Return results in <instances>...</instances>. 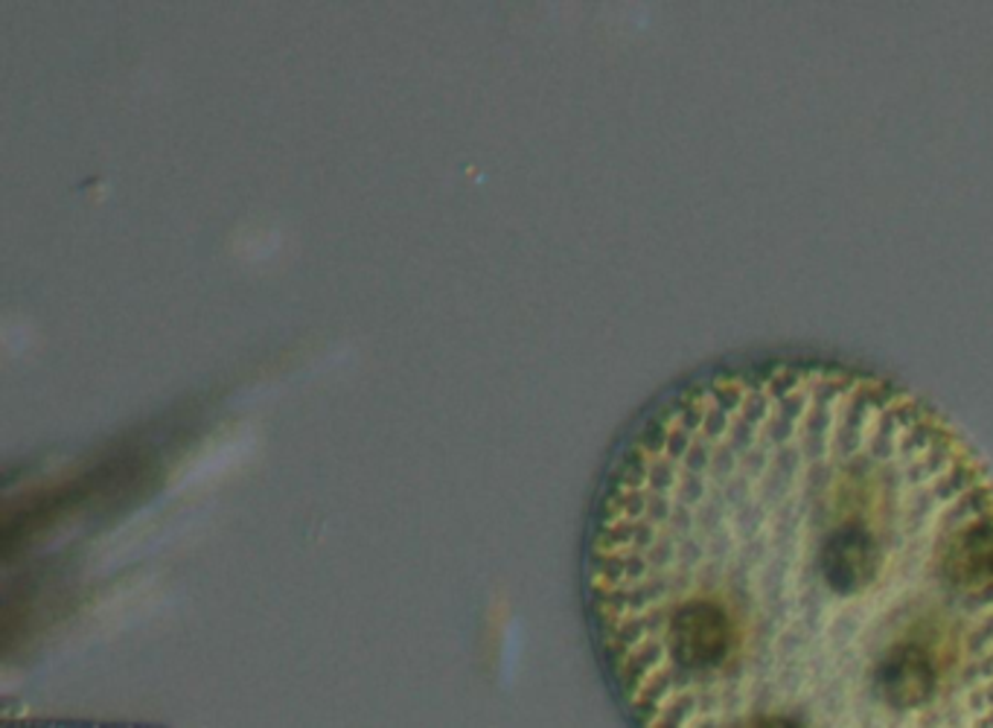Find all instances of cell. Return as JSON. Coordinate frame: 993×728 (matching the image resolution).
Masks as SVG:
<instances>
[{
  "label": "cell",
  "instance_id": "1",
  "mask_svg": "<svg viewBox=\"0 0 993 728\" xmlns=\"http://www.w3.org/2000/svg\"><path fill=\"white\" fill-rule=\"evenodd\" d=\"M586 595L638 722L993 726V472L868 370L743 361L661 400L603 481Z\"/></svg>",
  "mask_w": 993,
  "mask_h": 728
}]
</instances>
